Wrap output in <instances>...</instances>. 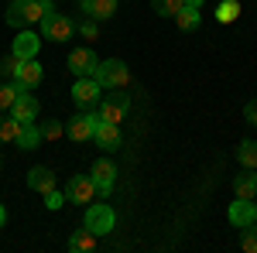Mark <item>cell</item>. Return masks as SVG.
Returning a JSON list of instances; mask_svg holds the SVG:
<instances>
[{"instance_id": "obj_7", "label": "cell", "mask_w": 257, "mask_h": 253, "mask_svg": "<svg viewBox=\"0 0 257 253\" xmlns=\"http://www.w3.org/2000/svg\"><path fill=\"white\" fill-rule=\"evenodd\" d=\"M93 195H96V185H93V178H89V175H76V178H69V185H65V202H76V205H89V202H93Z\"/></svg>"}, {"instance_id": "obj_24", "label": "cell", "mask_w": 257, "mask_h": 253, "mask_svg": "<svg viewBox=\"0 0 257 253\" xmlns=\"http://www.w3.org/2000/svg\"><path fill=\"white\" fill-rule=\"evenodd\" d=\"M18 99V82H0V113H11Z\"/></svg>"}, {"instance_id": "obj_27", "label": "cell", "mask_w": 257, "mask_h": 253, "mask_svg": "<svg viewBox=\"0 0 257 253\" xmlns=\"http://www.w3.org/2000/svg\"><path fill=\"white\" fill-rule=\"evenodd\" d=\"M151 7H155V14H161V18H175L185 4L182 0H151Z\"/></svg>"}, {"instance_id": "obj_13", "label": "cell", "mask_w": 257, "mask_h": 253, "mask_svg": "<svg viewBox=\"0 0 257 253\" xmlns=\"http://www.w3.org/2000/svg\"><path fill=\"white\" fill-rule=\"evenodd\" d=\"M93 140L106 151H117L120 147V123H110V120H99L96 130H93Z\"/></svg>"}, {"instance_id": "obj_36", "label": "cell", "mask_w": 257, "mask_h": 253, "mask_svg": "<svg viewBox=\"0 0 257 253\" xmlns=\"http://www.w3.org/2000/svg\"><path fill=\"white\" fill-rule=\"evenodd\" d=\"M41 4H52V0H41Z\"/></svg>"}, {"instance_id": "obj_26", "label": "cell", "mask_w": 257, "mask_h": 253, "mask_svg": "<svg viewBox=\"0 0 257 253\" xmlns=\"http://www.w3.org/2000/svg\"><path fill=\"white\" fill-rule=\"evenodd\" d=\"M240 18V4L237 0H223L216 7V21H223V24H230V21H237Z\"/></svg>"}, {"instance_id": "obj_37", "label": "cell", "mask_w": 257, "mask_h": 253, "mask_svg": "<svg viewBox=\"0 0 257 253\" xmlns=\"http://www.w3.org/2000/svg\"><path fill=\"white\" fill-rule=\"evenodd\" d=\"M0 168H4V161H0Z\"/></svg>"}, {"instance_id": "obj_15", "label": "cell", "mask_w": 257, "mask_h": 253, "mask_svg": "<svg viewBox=\"0 0 257 253\" xmlns=\"http://www.w3.org/2000/svg\"><path fill=\"white\" fill-rule=\"evenodd\" d=\"M28 188H31V192H52V188H55V171H52V168H45V164H38V168H31V171H28Z\"/></svg>"}, {"instance_id": "obj_18", "label": "cell", "mask_w": 257, "mask_h": 253, "mask_svg": "<svg viewBox=\"0 0 257 253\" xmlns=\"http://www.w3.org/2000/svg\"><path fill=\"white\" fill-rule=\"evenodd\" d=\"M18 82H24L28 89H35V86L41 82V65H38L35 59H24V62L18 65Z\"/></svg>"}, {"instance_id": "obj_22", "label": "cell", "mask_w": 257, "mask_h": 253, "mask_svg": "<svg viewBox=\"0 0 257 253\" xmlns=\"http://www.w3.org/2000/svg\"><path fill=\"white\" fill-rule=\"evenodd\" d=\"M237 161L243 168H257V140H243L237 147Z\"/></svg>"}, {"instance_id": "obj_9", "label": "cell", "mask_w": 257, "mask_h": 253, "mask_svg": "<svg viewBox=\"0 0 257 253\" xmlns=\"http://www.w3.org/2000/svg\"><path fill=\"white\" fill-rule=\"evenodd\" d=\"M89 178H93V185H96V195H110L113 192V181H117V168H113V161H96L93 164V171H89Z\"/></svg>"}, {"instance_id": "obj_23", "label": "cell", "mask_w": 257, "mask_h": 253, "mask_svg": "<svg viewBox=\"0 0 257 253\" xmlns=\"http://www.w3.org/2000/svg\"><path fill=\"white\" fill-rule=\"evenodd\" d=\"M175 21H178V28H182V31H196L202 18H199V11H196V7H182V11L175 14Z\"/></svg>"}, {"instance_id": "obj_20", "label": "cell", "mask_w": 257, "mask_h": 253, "mask_svg": "<svg viewBox=\"0 0 257 253\" xmlns=\"http://www.w3.org/2000/svg\"><path fill=\"white\" fill-rule=\"evenodd\" d=\"M96 246V233H89V229H76L72 239H69V250L72 253H89Z\"/></svg>"}, {"instance_id": "obj_19", "label": "cell", "mask_w": 257, "mask_h": 253, "mask_svg": "<svg viewBox=\"0 0 257 253\" xmlns=\"http://www.w3.org/2000/svg\"><path fill=\"white\" fill-rule=\"evenodd\" d=\"M14 144H18L21 151H35V147L41 144V130L35 127V123H21V134H18Z\"/></svg>"}, {"instance_id": "obj_21", "label": "cell", "mask_w": 257, "mask_h": 253, "mask_svg": "<svg viewBox=\"0 0 257 253\" xmlns=\"http://www.w3.org/2000/svg\"><path fill=\"white\" fill-rule=\"evenodd\" d=\"M18 134H21V123L11 117V113H7V117L0 113V144H14Z\"/></svg>"}, {"instance_id": "obj_29", "label": "cell", "mask_w": 257, "mask_h": 253, "mask_svg": "<svg viewBox=\"0 0 257 253\" xmlns=\"http://www.w3.org/2000/svg\"><path fill=\"white\" fill-rule=\"evenodd\" d=\"M38 130H41V140H59V137L65 134V130H62V123H59V120H48V123H41Z\"/></svg>"}, {"instance_id": "obj_1", "label": "cell", "mask_w": 257, "mask_h": 253, "mask_svg": "<svg viewBox=\"0 0 257 253\" xmlns=\"http://www.w3.org/2000/svg\"><path fill=\"white\" fill-rule=\"evenodd\" d=\"M55 4H41V0H11L7 4V14L4 21L11 24V28H31V24H38L45 18V11H52Z\"/></svg>"}, {"instance_id": "obj_5", "label": "cell", "mask_w": 257, "mask_h": 253, "mask_svg": "<svg viewBox=\"0 0 257 253\" xmlns=\"http://www.w3.org/2000/svg\"><path fill=\"white\" fill-rule=\"evenodd\" d=\"M131 110V96L120 93V89H106V96L99 103V120H110V123H120Z\"/></svg>"}, {"instance_id": "obj_28", "label": "cell", "mask_w": 257, "mask_h": 253, "mask_svg": "<svg viewBox=\"0 0 257 253\" xmlns=\"http://www.w3.org/2000/svg\"><path fill=\"white\" fill-rule=\"evenodd\" d=\"M240 246L247 253H257V222H250V226H243V236H240Z\"/></svg>"}, {"instance_id": "obj_31", "label": "cell", "mask_w": 257, "mask_h": 253, "mask_svg": "<svg viewBox=\"0 0 257 253\" xmlns=\"http://www.w3.org/2000/svg\"><path fill=\"white\" fill-rule=\"evenodd\" d=\"M45 205L55 212V209H62L65 205V192H59V188H52V192H45Z\"/></svg>"}, {"instance_id": "obj_32", "label": "cell", "mask_w": 257, "mask_h": 253, "mask_svg": "<svg viewBox=\"0 0 257 253\" xmlns=\"http://www.w3.org/2000/svg\"><path fill=\"white\" fill-rule=\"evenodd\" d=\"M243 117H247V123H254V127H257V99H247V106H243Z\"/></svg>"}, {"instance_id": "obj_30", "label": "cell", "mask_w": 257, "mask_h": 253, "mask_svg": "<svg viewBox=\"0 0 257 253\" xmlns=\"http://www.w3.org/2000/svg\"><path fill=\"white\" fill-rule=\"evenodd\" d=\"M76 31H79L82 38H89V41H93V38H99V28H96V21H93V18L79 21V24H76Z\"/></svg>"}, {"instance_id": "obj_25", "label": "cell", "mask_w": 257, "mask_h": 253, "mask_svg": "<svg viewBox=\"0 0 257 253\" xmlns=\"http://www.w3.org/2000/svg\"><path fill=\"white\" fill-rule=\"evenodd\" d=\"M18 65H21V59L11 52V55H4L0 59V79H7V82H14L18 79Z\"/></svg>"}, {"instance_id": "obj_16", "label": "cell", "mask_w": 257, "mask_h": 253, "mask_svg": "<svg viewBox=\"0 0 257 253\" xmlns=\"http://www.w3.org/2000/svg\"><path fill=\"white\" fill-rule=\"evenodd\" d=\"M230 222L237 226V229H243V226H250L254 222V198H237L233 205H230Z\"/></svg>"}, {"instance_id": "obj_10", "label": "cell", "mask_w": 257, "mask_h": 253, "mask_svg": "<svg viewBox=\"0 0 257 253\" xmlns=\"http://www.w3.org/2000/svg\"><path fill=\"white\" fill-rule=\"evenodd\" d=\"M38 99L31 96V89L28 93H18V99H14V106H11V117L18 120V123H35L38 120Z\"/></svg>"}, {"instance_id": "obj_11", "label": "cell", "mask_w": 257, "mask_h": 253, "mask_svg": "<svg viewBox=\"0 0 257 253\" xmlns=\"http://www.w3.org/2000/svg\"><path fill=\"white\" fill-rule=\"evenodd\" d=\"M38 48H41V38L35 35V31H31V28H21L11 52H14V55L24 62V59H38Z\"/></svg>"}, {"instance_id": "obj_6", "label": "cell", "mask_w": 257, "mask_h": 253, "mask_svg": "<svg viewBox=\"0 0 257 253\" xmlns=\"http://www.w3.org/2000/svg\"><path fill=\"white\" fill-rule=\"evenodd\" d=\"M99 96H103V89H99V82H96L93 76L76 79V86H72V99H76V106H79V110H89V106H96Z\"/></svg>"}, {"instance_id": "obj_2", "label": "cell", "mask_w": 257, "mask_h": 253, "mask_svg": "<svg viewBox=\"0 0 257 253\" xmlns=\"http://www.w3.org/2000/svg\"><path fill=\"white\" fill-rule=\"evenodd\" d=\"M93 79L99 82V89L106 93V89H127V82H131V69H127V62L123 59H106L96 65V72Z\"/></svg>"}, {"instance_id": "obj_8", "label": "cell", "mask_w": 257, "mask_h": 253, "mask_svg": "<svg viewBox=\"0 0 257 253\" xmlns=\"http://www.w3.org/2000/svg\"><path fill=\"white\" fill-rule=\"evenodd\" d=\"M96 123H99V113H76V117L69 120L65 134L72 137L76 144H82V140H93V130H96Z\"/></svg>"}, {"instance_id": "obj_14", "label": "cell", "mask_w": 257, "mask_h": 253, "mask_svg": "<svg viewBox=\"0 0 257 253\" xmlns=\"http://www.w3.org/2000/svg\"><path fill=\"white\" fill-rule=\"evenodd\" d=\"M82 14L93 21H110L117 14V0H79Z\"/></svg>"}, {"instance_id": "obj_33", "label": "cell", "mask_w": 257, "mask_h": 253, "mask_svg": "<svg viewBox=\"0 0 257 253\" xmlns=\"http://www.w3.org/2000/svg\"><path fill=\"white\" fill-rule=\"evenodd\" d=\"M182 4H185V7H196V11L202 7V0H182Z\"/></svg>"}, {"instance_id": "obj_4", "label": "cell", "mask_w": 257, "mask_h": 253, "mask_svg": "<svg viewBox=\"0 0 257 253\" xmlns=\"http://www.w3.org/2000/svg\"><path fill=\"white\" fill-rule=\"evenodd\" d=\"M38 24H41V38H52V41H69L76 35V24L69 18H62V14H55V7L45 11V18Z\"/></svg>"}, {"instance_id": "obj_3", "label": "cell", "mask_w": 257, "mask_h": 253, "mask_svg": "<svg viewBox=\"0 0 257 253\" xmlns=\"http://www.w3.org/2000/svg\"><path fill=\"white\" fill-rule=\"evenodd\" d=\"M113 226H117V215H113L110 205H103V202H89V205H86V229H89V233L106 236Z\"/></svg>"}, {"instance_id": "obj_17", "label": "cell", "mask_w": 257, "mask_h": 253, "mask_svg": "<svg viewBox=\"0 0 257 253\" xmlns=\"http://www.w3.org/2000/svg\"><path fill=\"white\" fill-rule=\"evenodd\" d=\"M233 192H237V198H254L257 195V168H243L233 178Z\"/></svg>"}, {"instance_id": "obj_35", "label": "cell", "mask_w": 257, "mask_h": 253, "mask_svg": "<svg viewBox=\"0 0 257 253\" xmlns=\"http://www.w3.org/2000/svg\"><path fill=\"white\" fill-rule=\"evenodd\" d=\"M254 222H257V205H254Z\"/></svg>"}, {"instance_id": "obj_12", "label": "cell", "mask_w": 257, "mask_h": 253, "mask_svg": "<svg viewBox=\"0 0 257 253\" xmlns=\"http://www.w3.org/2000/svg\"><path fill=\"white\" fill-rule=\"evenodd\" d=\"M96 65H99V59H96V52H93V48H76V52L69 55V69L76 72V79L93 76V72H96Z\"/></svg>"}, {"instance_id": "obj_34", "label": "cell", "mask_w": 257, "mask_h": 253, "mask_svg": "<svg viewBox=\"0 0 257 253\" xmlns=\"http://www.w3.org/2000/svg\"><path fill=\"white\" fill-rule=\"evenodd\" d=\"M4 222H7V209L0 205V226H4Z\"/></svg>"}]
</instances>
